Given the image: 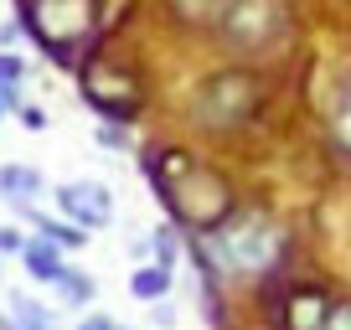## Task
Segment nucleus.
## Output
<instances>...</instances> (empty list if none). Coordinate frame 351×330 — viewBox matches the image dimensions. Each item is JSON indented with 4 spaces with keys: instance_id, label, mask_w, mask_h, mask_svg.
Here are the masks:
<instances>
[{
    "instance_id": "obj_1",
    "label": "nucleus",
    "mask_w": 351,
    "mask_h": 330,
    "mask_svg": "<svg viewBox=\"0 0 351 330\" xmlns=\"http://www.w3.org/2000/svg\"><path fill=\"white\" fill-rule=\"evenodd\" d=\"M279 227L258 212H243V217H228L217 232L207 238V253L222 274H263V268L279 258Z\"/></svg>"
},
{
    "instance_id": "obj_2",
    "label": "nucleus",
    "mask_w": 351,
    "mask_h": 330,
    "mask_svg": "<svg viewBox=\"0 0 351 330\" xmlns=\"http://www.w3.org/2000/svg\"><path fill=\"white\" fill-rule=\"evenodd\" d=\"M52 196H57V212L67 222H77L83 232H99V227L114 222V196H109L104 181H62Z\"/></svg>"
},
{
    "instance_id": "obj_3",
    "label": "nucleus",
    "mask_w": 351,
    "mask_h": 330,
    "mask_svg": "<svg viewBox=\"0 0 351 330\" xmlns=\"http://www.w3.org/2000/svg\"><path fill=\"white\" fill-rule=\"evenodd\" d=\"M62 253L67 248H57L52 238H47V232H36V238H26V248H21V264H26V274L36 279V284H52L57 274H62Z\"/></svg>"
},
{
    "instance_id": "obj_4",
    "label": "nucleus",
    "mask_w": 351,
    "mask_h": 330,
    "mask_svg": "<svg viewBox=\"0 0 351 330\" xmlns=\"http://www.w3.org/2000/svg\"><path fill=\"white\" fill-rule=\"evenodd\" d=\"M42 191H47V176L36 170V165H21V160L0 165V196L11 201V207H21V201H36Z\"/></svg>"
},
{
    "instance_id": "obj_5",
    "label": "nucleus",
    "mask_w": 351,
    "mask_h": 330,
    "mask_svg": "<svg viewBox=\"0 0 351 330\" xmlns=\"http://www.w3.org/2000/svg\"><path fill=\"white\" fill-rule=\"evenodd\" d=\"M0 330H57V309H47L32 294H11V305L0 315Z\"/></svg>"
},
{
    "instance_id": "obj_6",
    "label": "nucleus",
    "mask_w": 351,
    "mask_h": 330,
    "mask_svg": "<svg viewBox=\"0 0 351 330\" xmlns=\"http://www.w3.org/2000/svg\"><path fill=\"white\" fill-rule=\"evenodd\" d=\"M21 83H26V57L16 47H0V103L5 109H21Z\"/></svg>"
},
{
    "instance_id": "obj_7",
    "label": "nucleus",
    "mask_w": 351,
    "mask_h": 330,
    "mask_svg": "<svg viewBox=\"0 0 351 330\" xmlns=\"http://www.w3.org/2000/svg\"><path fill=\"white\" fill-rule=\"evenodd\" d=\"M130 294H134V299H145V305H160V299L171 294V268H165V264H145V268H134V274H130Z\"/></svg>"
},
{
    "instance_id": "obj_8",
    "label": "nucleus",
    "mask_w": 351,
    "mask_h": 330,
    "mask_svg": "<svg viewBox=\"0 0 351 330\" xmlns=\"http://www.w3.org/2000/svg\"><path fill=\"white\" fill-rule=\"evenodd\" d=\"M52 289H57V299L73 305V309H88L93 294H99V289H93V274H83V268H62V274L52 279Z\"/></svg>"
},
{
    "instance_id": "obj_9",
    "label": "nucleus",
    "mask_w": 351,
    "mask_h": 330,
    "mask_svg": "<svg viewBox=\"0 0 351 330\" xmlns=\"http://www.w3.org/2000/svg\"><path fill=\"white\" fill-rule=\"evenodd\" d=\"M315 330H351V299H341V305H326V315H320Z\"/></svg>"
},
{
    "instance_id": "obj_10",
    "label": "nucleus",
    "mask_w": 351,
    "mask_h": 330,
    "mask_svg": "<svg viewBox=\"0 0 351 330\" xmlns=\"http://www.w3.org/2000/svg\"><path fill=\"white\" fill-rule=\"evenodd\" d=\"M21 248H26V232L21 227H0V258H21Z\"/></svg>"
},
{
    "instance_id": "obj_11",
    "label": "nucleus",
    "mask_w": 351,
    "mask_h": 330,
    "mask_svg": "<svg viewBox=\"0 0 351 330\" xmlns=\"http://www.w3.org/2000/svg\"><path fill=\"white\" fill-rule=\"evenodd\" d=\"M16 114H21V124H26L32 134H42V129H47V109H36V103H21Z\"/></svg>"
},
{
    "instance_id": "obj_12",
    "label": "nucleus",
    "mask_w": 351,
    "mask_h": 330,
    "mask_svg": "<svg viewBox=\"0 0 351 330\" xmlns=\"http://www.w3.org/2000/svg\"><path fill=\"white\" fill-rule=\"evenodd\" d=\"M336 140L351 150V93H346V103H341V114H336Z\"/></svg>"
},
{
    "instance_id": "obj_13",
    "label": "nucleus",
    "mask_w": 351,
    "mask_h": 330,
    "mask_svg": "<svg viewBox=\"0 0 351 330\" xmlns=\"http://www.w3.org/2000/svg\"><path fill=\"white\" fill-rule=\"evenodd\" d=\"M99 144H114V150H124V144H130V134H124L119 124H99Z\"/></svg>"
},
{
    "instance_id": "obj_14",
    "label": "nucleus",
    "mask_w": 351,
    "mask_h": 330,
    "mask_svg": "<svg viewBox=\"0 0 351 330\" xmlns=\"http://www.w3.org/2000/svg\"><path fill=\"white\" fill-rule=\"evenodd\" d=\"M21 31H26L21 16H16V21H0V47H16V42H21Z\"/></svg>"
},
{
    "instance_id": "obj_15",
    "label": "nucleus",
    "mask_w": 351,
    "mask_h": 330,
    "mask_svg": "<svg viewBox=\"0 0 351 330\" xmlns=\"http://www.w3.org/2000/svg\"><path fill=\"white\" fill-rule=\"evenodd\" d=\"M77 330H124V325H114L109 315H83V320H77Z\"/></svg>"
},
{
    "instance_id": "obj_16",
    "label": "nucleus",
    "mask_w": 351,
    "mask_h": 330,
    "mask_svg": "<svg viewBox=\"0 0 351 330\" xmlns=\"http://www.w3.org/2000/svg\"><path fill=\"white\" fill-rule=\"evenodd\" d=\"M0 114H5V103H0Z\"/></svg>"
}]
</instances>
